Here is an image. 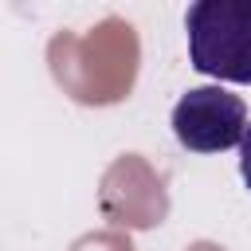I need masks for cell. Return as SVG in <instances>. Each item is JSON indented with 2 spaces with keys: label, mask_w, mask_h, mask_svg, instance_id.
Listing matches in <instances>:
<instances>
[{
  "label": "cell",
  "mask_w": 251,
  "mask_h": 251,
  "mask_svg": "<svg viewBox=\"0 0 251 251\" xmlns=\"http://www.w3.org/2000/svg\"><path fill=\"white\" fill-rule=\"evenodd\" d=\"M192 71L251 86V0H196L184 12Z\"/></svg>",
  "instance_id": "1"
},
{
  "label": "cell",
  "mask_w": 251,
  "mask_h": 251,
  "mask_svg": "<svg viewBox=\"0 0 251 251\" xmlns=\"http://www.w3.org/2000/svg\"><path fill=\"white\" fill-rule=\"evenodd\" d=\"M247 106L239 94L224 86H196L180 94L173 106V133L192 153H224L243 145L247 133Z\"/></svg>",
  "instance_id": "2"
},
{
  "label": "cell",
  "mask_w": 251,
  "mask_h": 251,
  "mask_svg": "<svg viewBox=\"0 0 251 251\" xmlns=\"http://www.w3.org/2000/svg\"><path fill=\"white\" fill-rule=\"evenodd\" d=\"M239 176H243V184L251 188V126H247L243 145H239Z\"/></svg>",
  "instance_id": "3"
}]
</instances>
